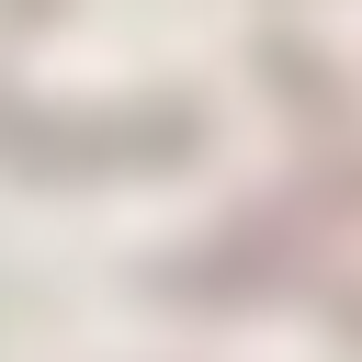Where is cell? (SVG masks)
Here are the masks:
<instances>
[{
    "label": "cell",
    "mask_w": 362,
    "mask_h": 362,
    "mask_svg": "<svg viewBox=\"0 0 362 362\" xmlns=\"http://www.w3.org/2000/svg\"><path fill=\"white\" fill-rule=\"evenodd\" d=\"M192 147V113H102V124H34L0 102V158H45L68 181H102V170H136V158H181Z\"/></svg>",
    "instance_id": "6da1fadb"
},
{
    "label": "cell",
    "mask_w": 362,
    "mask_h": 362,
    "mask_svg": "<svg viewBox=\"0 0 362 362\" xmlns=\"http://www.w3.org/2000/svg\"><path fill=\"white\" fill-rule=\"evenodd\" d=\"M0 11H11V23H34V11H57V0H0Z\"/></svg>",
    "instance_id": "7a4b0ae2"
}]
</instances>
